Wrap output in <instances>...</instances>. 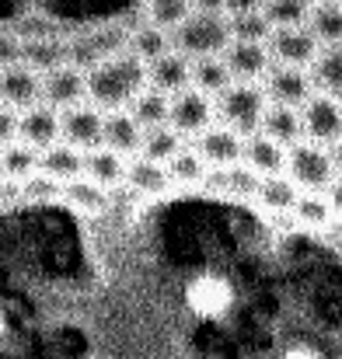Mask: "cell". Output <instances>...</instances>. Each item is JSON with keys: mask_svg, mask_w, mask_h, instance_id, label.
Returning a JSON list of instances; mask_svg holds the SVG:
<instances>
[{"mask_svg": "<svg viewBox=\"0 0 342 359\" xmlns=\"http://www.w3.org/2000/svg\"><path fill=\"white\" fill-rule=\"evenodd\" d=\"M0 178H4V168H0Z\"/></svg>", "mask_w": 342, "mask_h": 359, "instance_id": "816d5d0a", "label": "cell"}, {"mask_svg": "<svg viewBox=\"0 0 342 359\" xmlns=\"http://www.w3.org/2000/svg\"><path fill=\"white\" fill-rule=\"evenodd\" d=\"M21 63H28L35 74H49L70 63V49L60 39H21Z\"/></svg>", "mask_w": 342, "mask_h": 359, "instance_id": "d4e9b609", "label": "cell"}, {"mask_svg": "<svg viewBox=\"0 0 342 359\" xmlns=\"http://www.w3.org/2000/svg\"><path fill=\"white\" fill-rule=\"evenodd\" d=\"M63 192V185L56 182V178H49V175H42V171H35L32 178H25V185H21V196L25 199H56Z\"/></svg>", "mask_w": 342, "mask_h": 359, "instance_id": "f35d334b", "label": "cell"}, {"mask_svg": "<svg viewBox=\"0 0 342 359\" xmlns=\"http://www.w3.org/2000/svg\"><path fill=\"white\" fill-rule=\"evenodd\" d=\"M213 105H217V122L230 126V129L241 133V136H251V133H258V126H262V116H265V109H269V98H265L262 84L234 81L224 95L213 98Z\"/></svg>", "mask_w": 342, "mask_h": 359, "instance_id": "277c9868", "label": "cell"}, {"mask_svg": "<svg viewBox=\"0 0 342 359\" xmlns=\"http://www.w3.org/2000/svg\"><path fill=\"white\" fill-rule=\"evenodd\" d=\"M311 0H265V18L272 21V28H294V25H308L311 18Z\"/></svg>", "mask_w": 342, "mask_h": 359, "instance_id": "d590c367", "label": "cell"}, {"mask_svg": "<svg viewBox=\"0 0 342 359\" xmlns=\"http://www.w3.org/2000/svg\"><path fill=\"white\" fill-rule=\"evenodd\" d=\"M332 161H336V171L342 175V140L339 143H332Z\"/></svg>", "mask_w": 342, "mask_h": 359, "instance_id": "bcb514c9", "label": "cell"}, {"mask_svg": "<svg viewBox=\"0 0 342 359\" xmlns=\"http://www.w3.org/2000/svg\"><path fill=\"white\" fill-rule=\"evenodd\" d=\"M262 91L276 105H294L301 109L315 95V81L308 67H290V63H272L269 74L262 77Z\"/></svg>", "mask_w": 342, "mask_h": 359, "instance_id": "52a82bcc", "label": "cell"}, {"mask_svg": "<svg viewBox=\"0 0 342 359\" xmlns=\"http://www.w3.org/2000/svg\"><path fill=\"white\" fill-rule=\"evenodd\" d=\"M301 119H304V140L315 143H339L342 140V98L315 91L304 105H301Z\"/></svg>", "mask_w": 342, "mask_h": 359, "instance_id": "ba28073f", "label": "cell"}, {"mask_svg": "<svg viewBox=\"0 0 342 359\" xmlns=\"http://www.w3.org/2000/svg\"><path fill=\"white\" fill-rule=\"evenodd\" d=\"M311 4H342V0H311Z\"/></svg>", "mask_w": 342, "mask_h": 359, "instance_id": "681fc988", "label": "cell"}, {"mask_svg": "<svg viewBox=\"0 0 342 359\" xmlns=\"http://www.w3.org/2000/svg\"><path fill=\"white\" fill-rule=\"evenodd\" d=\"M168 109H171V95H164V91L150 88V84L129 102V116L140 122L143 129L164 126V122H168Z\"/></svg>", "mask_w": 342, "mask_h": 359, "instance_id": "83f0119b", "label": "cell"}, {"mask_svg": "<svg viewBox=\"0 0 342 359\" xmlns=\"http://www.w3.org/2000/svg\"><path fill=\"white\" fill-rule=\"evenodd\" d=\"M126 157L109 150L105 143L95 147V150H84V175L105 189H115V185H126Z\"/></svg>", "mask_w": 342, "mask_h": 359, "instance_id": "cb8c5ba5", "label": "cell"}, {"mask_svg": "<svg viewBox=\"0 0 342 359\" xmlns=\"http://www.w3.org/2000/svg\"><path fill=\"white\" fill-rule=\"evenodd\" d=\"M7 335V318H4V311H0V339Z\"/></svg>", "mask_w": 342, "mask_h": 359, "instance_id": "c3c4849f", "label": "cell"}, {"mask_svg": "<svg viewBox=\"0 0 342 359\" xmlns=\"http://www.w3.org/2000/svg\"><path fill=\"white\" fill-rule=\"evenodd\" d=\"M269 53H272V63L311 67V63H315V56L322 53V42L311 35V28H308V25L272 28V35H269Z\"/></svg>", "mask_w": 342, "mask_h": 359, "instance_id": "30bf717a", "label": "cell"}, {"mask_svg": "<svg viewBox=\"0 0 342 359\" xmlns=\"http://www.w3.org/2000/svg\"><path fill=\"white\" fill-rule=\"evenodd\" d=\"M192 147L203 154V161L210 168H230V164H241L244 161V136L234 133L224 122H213L210 129H203L192 140Z\"/></svg>", "mask_w": 342, "mask_h": 359, "instance_id": "7c38bea8", "label": "cell"}, {"mask_svg": "<svg viewBox=\"0 0 342 359\" xmlns=\"http://www.w3.org/2000/svg\"><path fill=\"white\" fill-rule=\"evenodd\" d=\"M332 238H336V244L342 248V220H336V224H332Z\"/></svg>", "mask_w": 342, "mask_h": 359, "instance_id": "7dc6e473", "label": "cell"}, {"mask_svg": "<svg viewBox=\"0 0 342 359\" xmlns=\"http://www.w3.org/2000/svg\"><path fill=\"white\" fill-rule=\"evenodd\" d=\"M224 63H228V70H230L234 81L262 84V77H265L269 67H272L269 42H241V39H234L228 49H224Z\"/></svg>", "mask_w": 342, "mask_h": 359, "instance_id": "4fadbf2b", "label": "cell"}, {"mask_svg": "<svg viewBox=\"0 0 342 359\" xmlns=\"http://www.w3.org/2000/svg\"><path fill=\"white\" fill-rule=\"evenodd\" d=\"M192 11V0H147V21L164 32H175Z\"/></svg>", "mask_w": 342, "mask_h": 359, "instance_id": "8d00e7d4", "label": "cell"}, {"mask_svg": "<svg viewBox=\"0 0 342 359\" xmlns=\"http://www.w3.org/2000/svg\"><path fill=\"white\" fill-rule=\"evenodd\" d=\"M42 102L60 112L88 102V74L74 63H63V67L42 74Z\"/></svg>", "mask_w": 342, "mask_h": 359, "instance_id": "8fae6325", "label": "cell"}, {"mask_svg": "<svg viewBox=\"0 0 342 359\" xmlns=\"http://www.w3.org/2000/svg\"><path fill=\"white\" fill-rule=\"evenodd\" d=\"M126 185H129L133 192H143V196H161L164 189H171L168 164H161V161H150V157L136 154V157L126 164Z\"/></svg>", "mask_w": 342, "mask_h": 359, "instance_id": "7402d4cb", "label": "cell"}, {"mask_svg": "<svg viewBox=\"0 0 342 359\" xmlns=\"http://www.w3.org/2000/svg\"><path fill=\"white\" fill-rule=\"evenodd\" d=\"M287 175L297 182L301 192H329L332 182L339 178L332 147L315 143V140H301V143L287 147Z\"/></svg>", "mask_w": 342, "mask_h": 359, "instance_id": "3957f363", "label": "cell"}, {"mask_svg": "<svg viewBox=\"0 0 342 359\" xmlns=\"http://www.w3.org/2000/svg\"><path fill=\"white\" fill-rule=\"evenodd\" d=\"M171 49H175L171 32H164V28H157V25H150V21L129 35V53L140 56L143 63H154V60H161V56L171 53Z\"/></svg>", "mask_w": 342, "mask_h": 359, "instance_id": "4dcf8cb0", "label": "cell"}, {"mask_svg": "<svg viewBox=\"0 0 342 359\" xmlns=\"http://www.w3.org/2000/svg\"><path fill=\"white\" fill-rule=\"evenodd\" d=\"M234 286H230L228 276H217V272H203L196 276L189 286H185V307L196 314V318H224L230 307H234Z\"/></svg>", "mask_w": 342, "mask_h": 359, "instance_id": "8992f818", "label": "cell"}, {"mask_svg": "<svg viewBox=\"0 0 342 359\" xmlns=\"http://www.w3.org/2000/svg\"><path fill=\"white\" fill-rule=\"evenodd\" d=\"M294 217L304 227H318V231L332 227L336 224V210L329 203V192H301V199L294 206Z\"/></svg>", "mask_w": 342, "mask_h": 359, "instance_id": "d6a6232c", "label": "cell"}, {"mask_svg": "<svg viewBox=\"0 0 342 359\" xmlns=\"http://www.w3.org/2000/svg\"><path fill=\"white\" fill-rule=\"evenodd\" d=\"M244 164L251 171H258L262 178L279 175V171H287V147L265 133H251V136H244Z\"/></svg>", "mask_w": 342, "mask_h": 359, "instance_id": "e0dca14e", "label": "cell"}, {"mask_svg": "<svg viewBox=\"0 0 342 359\" xmlns=\"http://www.w3.org/2000/svg\"><path fill=\"white\" fill-rule=\"evenodd\" d=\"M329 203H332V210H336V220H342V175L332 182V189H329Z\"/></svg>", "mask_w": 342, "mask_h": 359, "instance_id": "ee69618b", "label": "cell"}, {"mask_svg": "<svg viewBox=\"0 0 342 359\" xmlns=\"http://www.w3.org/2000/svg\"><path fill=\"white\" fill-rule=\"evenodd\" d=\"M171 42L178 53H185L189 60H203V56H224L234 35H230V18L228 14H213V11H192L175 32Z\"/></svg>", "mask_w": 342, "mask_h": 359, "instance_id": "7a4b0ae2", "label": "cell"}, {"mask_svg": "<svg viewBox=\"0 0 342 359\" xmlns=\"http://www.w3.org/2000/svg\"><path fill=\"white\" fill-rule=\"evenodd\" d=\"M14 140H18V112L0 102V150L7 143H14Z\"/></svg>", "mask_w": 342, "mask_h": 359, "instance_id": "60d3db41", "label": "cell"}, {"mask_svg": "<svg viewBox=\"0 0 342 359\" xmlns=\"http://www.w3.org/2000/svg\"><path fill=\"white\" fill-rule=\"evenodd\" d=\"M230 84H234V77H230L224 56H203V60H192V88H199V91H206L210 98H217V95L228 91Z\"/></svg>", "mask_w": 342, "mask_h": 359, "instance_id": "f1b7e54d", "label": "cell"}, {"mask_svg": "<svg viewBox=\"0 0 342 359\" xmlns=\"http://www.w3.org/2000/svg\"><path fill=\"white\" fill-rule=\"evenodd\" d=\"M14 63H21V39L0 32V70H7Z\"/></svg>", "mask_w": 342, "mask_h": 359, "instance_id": "ab89813d", "label": "cell"}, {"mask_svg": "<svg viewBox=\"0 0 342 359\" xmlns=\"http://www.w3.org/2000/svg\"><path fill=\"white\" fill-rule=\"evenodd\" d=\"M39 157L42 150H35L32 143L25 140H14L0 150V168H4V178H14V182H25L39 171Z\"/></svg>", "mask_w": 342, "mask_h": 359, "instance_id": "f546056e", "label": "cell"}, {"mask_svg": "<svg viewBox=\"0 0 342 359\" xmlns=\"http://www.w3.org/2000/svg\"><path fill=\"white\" fill-rule=\"evenodd\" d=\"M63 203L67 206H74L77 213H84V217H98V213H105L109 210V189L105 185H98V182H91L88 175H81V178H70V182H63Z\"/></svg>", "mask_w": 342, "mask_h": 359, "instance_id": "d6986e66", "label": "cell"}, {"mask_svg": "<svg viewBox=\"0 0 342 359\" xmlns=\"http://www.w3.org/2000/svg\"><path fill=\"white\" fill-rule=\"evenodd\" d=\"M95 359H109V356H95Z\"/></svg>", "mask_w": 342, "mask_h": 359, "instance_id": "f907efd6", "label": "cell"}, {"mask_svg": "<svg viewBox=\"0 0 342 359\" xmlns=\"http://www.w3.org/2000/svg\"><path fill=\"white\" fill-rule=\"evenodd\" d=\"M60 126H63V140L81 147V150H95L105 143V112L95 102H81L74 109H63Z\"/></svg>", "mask_w": 342, "mask_h": 359, "instance_id": "9c48e42d", "label": "cell"}, {"mask_svg": "<svg viewBox=\"0 0 342 359\" xmlns=\"http://www.w3.org/2000/svg\"><path fill=\"white\" fill-rule=\"evenodd\" d=\"M308 70H311L315 91L332 95V98H342V42H336V46H322V53L315 56V63H311Z\"/></svg>", "mask_w": 342, "mask_h": 359, "instance_id": "484cf974", "label": "cell"}, {"mask_svg": "<svg viewBox=\"0 0 342 359\" xmlns=\"http://www.w3.org/2000/svg\"><path fill=\"white\" fill-rule=\"evenodd\" d=\"M255 199H258V206L265 213H294V206L301 199V189H297V182L287 171H279V175H265L262 178Z\"/></svg>", "mask_w": 342, "mask_h": 359, "instance_id": "603a6c76", "label": "cell"}, {"mask_svg": "<svg viewBox=\"0 0 342 359\" xmlns=\"http://www.w3.org/2000/svg\"><path fill=\"white\" fill-rule=\"evenodd\" d=\"M18 140L32 143L35 150H46L53 143L63 140V126H60V109L39 102L25 112H18Z\"/></svg>", "mask_w": 342, "mask_h": 359, "instance_id": "9a60e30c", "label": "cell"}, {"mask_svg": "<svg viewBox=\"0 0 342 359\" xmlns=\"http://www.w3.org/2000/svg\"><path fill=\"white\" fill-rule=\"evenodd\" d=\"M196 11H213V14H228V0H192Z\"/></svg>", "mask_w": 342, "mask_h": 359, "instance_id": "f6af8a7d", "label": "cell"}, {"mask_svg": "<svg viewBox=\"0 0 342 359\" xmlns=\"http://www.w3.org/2000/svg\"><path fill=\"white\" fill-rule=\"evenodd\" d=\"M217 122V105L206 91L199 88H182L171 95V109H168V126H175L185 140H196L203 129H210Z\"/></svg>", "mask_w": 342, "mask_h": 359, "instance_id": "5b68a950", "label": "cell"}, {"mask_svg": "<svg viewBox=\"0 0 342 359\" xmlns=\"http://www.w3.org/2000/svg\"><path fill=\"white\" fill-rule=\"evenodd\" d=\"M230 18V35L241 42H269L272 35V21L265 18V11H248V14H228Z\"/></svg>", "mask_w": 342, "mask_h": 359, "instance_id": "74e56055", "label": "cell"}, {"mask_svg": "<svg viewBox=\"0 0 342 359\" xmlns=\"http://www.w3.org/2000/svg\"><path fill=\"white\" fill-rule=\"evenodd\" d=\"M147 84H150L147 63L126 49V53L105 56L95 70H88V102H95L102 112H119V109H129V102Z\"/></svg>", "mask_w": 342, "mask_h": 359, "instance_id": "6da1fadb", "label": "cell"}, {"mask_svg": "<svg viewBox=\"0 0 342 359\" xmlns=\"http://www.w3.org/2000/svg\"><path fill=\"white\" fill-rule=\"evenodd\" d=\"M279 359H325V356H322L315 346H290Z\"/></svg>", "mask_w": 342, "mask_h": 359, "instance_id": "b9f144b4", "label": "cell"}, {"mask_svg": "<svg viewBox=\"0 0 342 359\" xmlns=\"http://www.w3.org/2000/svg\"><path fill=\"white\" fill-rule=\"evenodd\" d=\"M206 182H210L213 189H221V192H234V196H241V199H255V192H258V185H262V175L251 171V168L241 161V164H230V168H210Z\"/></svg>", "mask_w": 342, "mask_h": 359, "instance_id": "4316f807", "label": "cell"}, {"mask_svg": "<svg viewBox=\"0 0 342 359\" xmlns=\"http://www.w3.org/2000/svg\"><path fill=\"white\" fill-rule=\"evenodd\" d=\"M185 147V136L175 129V126H154V129H143V147H140V154L143 157H150V161H161V164H168L178 150Z\"/></svg>", "mask_w": 342, "mask_h": 359, "instance_id": "1f68e13d", "label": "cell"}, {"mask_svg": "<svg viewBox=\"0 0 342 359\" xmlns=\"http://www.w3.org/2000/svg\"><path fill=\"white\" fill-rule=\"evenodd\" d=\"M258 133L272 136V140H276V143H283V147L301 143V140H304V119H301V109L269 102V109H265V116H262Z\"/></svg>", "mask_w": 342, "mask_h": 359, "instance_id": "ffe728a7", "label": "cell"}, {"mask_svg": "<svg viewBox=\"0 0 342 359\" xmlns=\"http://www.w3.org/2000/svg\"><path fill=\"white\" fill-rule=\"evenodd\" d=\"M39 171L49 175V178H56L60 185L70 182V178H81L84 175V150L74 147V143H67V140H60V143H53V147L42 150Z\"/></svg>", "mask_w": 342, "mask_h": 359, "instance_id": "ac0fdd59", "label": "cell"}, {"mask_svg": "<svg viewBox=\"0 0 342 359\" xmlns=\"http://www.w3.org/2000/svg\"><path fill=\"white\" fill-rule=\"evenodd\" d=\"M0 102L14 112H25L42 102V74H35L28 63H14L0 70Z\"/></svg>", "mask_w": 342, "mask_h": 359, "instance_id": "5bb4252c", "label": "cell"}, {"mask_svg": "<svg viewBox=\"0 0 342 359\" xmlns=\"http://www.w3.org/2000/svg\"><path fill=\"white\" fill-rule=\"evenodd\" d=\"M105 147L129 157V154H140L143 147V126L129 116V109H119V112H105Z\"/></svg>", "mask_w": 342, "mask_h": 359, "instance_id": "44dd1931", "label": "cell"}, {"mask_svg": "<svg viewBox=\"0 0 342 359\" xmlns=\"http://www.w3.org/2000/svg\"><path fill=\"white\" fill-rule=\"evenodd\" d=\"M308 28L322 46L342 42V4H315L311 18H308Z\"/></svg>", "mask_w": 342, "mask_h": 359, "instance_id": "836d02e7", "label": "cell"}, {"mask_svg": "<svg viewBox=\"0 0 342 359\" xmlns=\"http://www.w3.org/2000/svg\"><path fill=\"white\" fill-rule=\"evenodd\" d=\"M147 81H150V88H157L164 95H175V91H182V88L192 84V60L185 53L171 49L161 60L147 63Z\"/></svg>", "mask_w": 342, "mask_h": 359, "instance_id": "2e32d148", "label": "cell"}, {"mask_svg": "<svg viewBox=\"0 0 342 359\" xmlns=\"http://www.w3.org/2000/svg\"><path fill=\"white\" fill-rule=\"evenodd\" d=\"M265 0H228V14H248V11H262Z\"/></svg>", "mask_w": 342, "mask_h": 359, "instance_id": "7bdbcfd3", "label": "cell"}, {"mask_svg": "<svg viewBox=\"0 0 342 359\" xmlns=\"http://www.w3.org/2000/svg\"><path fill=\"white\" fill-rule=\"evenodd\" d=\"M168 175H171V182H182V185H199V182H206V175H210V164L203 161V154L196 150V147H182L171 161H168Z\"/></svg>", "mask_w": 342, "mask_h": 359, "instance_id": "e575fe53", "label": "cell"}]
</instances>
